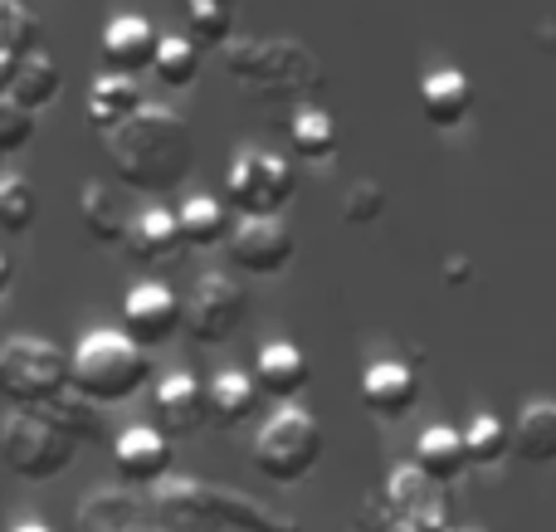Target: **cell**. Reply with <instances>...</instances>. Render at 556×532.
<instances>
[{
	"mask_svg": "<svg viewBox=\"0 0 556 532\" xmlns=\"http://www.w3.org/2000/svg\"><path fill=\"white\" fill-rule=\"evenodd\" d=\"M250 318V289L235 274H205L195 293L181 303V328L191 332L201 347H220Z\"/></svg>",
	"mask_w": 556,
	"mask_h": 532,
	"instance_id": "cell-8",
	"label": "cell"
},
{
	"mask_svg": "<svg viewBox=\"0 0 556 532\" xmlns=\"http://www.w3.org/2000/svg\"><path fill=\"white\" fill-rule=\"evenodd\" d=\"M410 465L420 469L434 489H450L454 479H464L469 459H464L459 430H454V426H430L420 440H415V459H410Z\"/></svg>",
	"mask_w": 556,
	"mask_h": 532,
	"instance_id": "cell-22",
	"label": "cell"
},
{
	"mask_svg": "<svg viewBox=\"0 0 556 532\" xmlns=\"http://www.w3.org/2000/svg\"><path fill=\"white\" fill-rule=\"evenodd\" d=\"M454 532H479V528H454Z\"/></svg>",
	"mask_w": 556,
	"mask_h": 532,
	"instance_id": "cell-41",
	"label": "cell"
},
{
	"mask_svg": "<svg viewBox=\"0 0 556 532\" xmlns=\"http://www.w3.org/2000/svg\"><path fill=\"white\" fill-rule=\"evenodd\" d=\"M59 88H64V74H59V64L45 54V49H35V54L15 59V68H10V84H5V98H10V103H20L25 113H39V107H49L59 98Z\"/></svg>",
	"mask_w": 556,
	"mask_h": 532,
	"instance_id": "cell-21",
	"label": "cell"
},
{
	"mask_svg": "<svg viewBox=\"0 0 556 532\" xmlns=\"http://www.w3.org/2000/svg\"><path fill=\"white\" fill-rule=\"evenodd\" d=\"M176 230H181L186 250H211V244L230 240L235 215H230V205L215 201V195H191V201L176 211Z\"/></svg>",
	"mask_w": 556,
	"mask_h": 532,
	"instance_id": "cell-24",
	"label": "cell"
},
{
	"mask_svg": "<svg viewBox=\"0 0 556 532\" xmlns=\"http://www.w3.org/2000/svg\"><path fill=\"white\" fill-rule=\"evenodd\" d=\"M181 332V303L166 283H132L123 299V338L132 347H162Z\"/></svg>",
	"mask_w": 556,
	"mask_h": 532,
	"instance_id": "cell-12",
	"label": "cell"
},
{
	"mask_svg": "<svg viewBox=\"0 0 556 532\" xmlns=\"http://www.w3.org/2000/svg\"><path fill=\"white\" fill-rule=\"evenodd\" d=\"M205 420H211V410H205V381H195L191 371H172V377H162L152 387V426L166 440L195 435Z\"/></svg>",
	"mask_w": 556,
	"mask_h": 532,
	"instance_id": "cell-13",
	"label": "cell"
},
{
	"mask_svg": "<svg viewBox=\"0 0 556 532\" xmlns=\"http://www.w3.org/2000/svg\"><path fill=\"white\" fill-rule=\"evenodd\" d=\"M39 49V20L20 0H0V68Z\"/></svg>",
	"mask_w": 556,
	"mask_h": 532,
	"instance_id": "cell-34",
	"label": "cell"
},
{
	"mask_svg": "<svg viewBox=\"0 0 556 532\" xmlns=\"http://www.w3.org/2000/svg\"><path fill=\"white\" fill-rule=\"evenodd\" d=\"M362 406L376 420H401L420 406V377L405 362H371L362 371Z\"/></svg>",
	"mask_w": 556,
	"mask_h": 532,
	"instance_id": "cell-16",
	"label": "cell"
},
{
	"mask_svg": "<svg viewBox=\"0 0 556 532\" xmlns=\"http://www.w3.org/2000/svg\"><path fill=\"white\" fill-rule=\"evenodd\" d=\"M142 88H137V78H117V74H98L93 88H88V123L98 127V132H113V127H123L127 117L142 107Z\"/></svg>",
	"mask_w": 556,
	"mask_h": 532,
	"instance_id": "cell-23",
	"label": "cell"
},
{
	"mask_svg": "<svg viewBox=\"0 0 556 532\" xmlns=\"http://www.w3.org/2000/svg\"><path fill=\"white\" fill-rule=\"evenodd\" d=\"M323 459V426L303 406H278L254 435V469L274 484H298Z\"/></svg>",
	"mask_w": 556,
	"mask_h": 532,
	"instance_id": "cell-5",
	"label": "cell"
},
{
	"mask_svg": "<svg viewBox=\"0 0 556 532\" xmlns=\"http://www.w3.org/2000/svg\"><path fill=\"white\" fill-rule=\"evenodd\" d=\"M186 25L195 49H225L235 39V10L230 0H186Z\"/></svg>",
	"mask_w": 556,
	"mask_h": 532,
	"instance_id": "cell-30",
	"label": "cell"
},
{
	"mask_svg": "<svg viewBox=\"0 0 556 532\" xmlns=\"http://www.w3.org/2000/svg\"><path fill=\"white\" fill-rule=\"evenodd\" d=\"M225 250H230V264L240 274H254V279H264V274H278V269H288V264H293V230L283 225V215H264V220H235Z\"/></svg>",
	"mask_w": 556,
	"mask_h": 532,
	"instance_id": "cell-11",
	"label": "cell"
},
{
	"mask_svg": "<svg viewBox=\"0 0 556 532\" xmlns=\"http://www.w3.org/2000/svg\"><path fill=\"white\" fill-rule=\"evenodd\" d=\"M215 518H220V523L244 528V532H303L293 518L274 514V508H264V504H254V498L235 494V489H215Z\"/></svg>",
	"mask_w": 556,
	"mask_h": 532,
	"instance_id": "cell-28",
	"label": "cell"
},
{
	"mask_svg": "<svg viewBox=\"0 0 556 532\" xmlns=\"http://www.w3.org/2000/svg\"><path fill=\"white\" fill-rule=\"evenodd\" d=\"M39 220V195L25 176H5L0 172V230L5 235H25Z\"/></svg>",
	"mask_w": 556,
	"mask_h": 532,
	"instance_id": "cell-35",
	"label": "cell"
},
{
	"mask_svg": "<svg viewBox=\"0 0 556 532\" xmlns=\"http://www.w3.org/2000/svg\"><path fill=\"white\" fill-rule=\"evenodd\" d=\"M459 440H464L469 469H493V465H503V455H508V426H503L493 410H479V416L459 430Z\"/></svg>",
	"mask_w": 556,
	"mask_h": 532,
	"instance_id": "cell-29",
	"label": "cell"
},
{
	"mask_svg": "<svg viewBox=\"0 0 556 532\" xmlns=\"http://www.w3.org/2000/svg\"><path fill=\"white\" fill-rule=\"evenodd\" d=\"M29 137H35V113H25L20 103H10V98L0 93V156L29 147Z\"/></svg>",
	"mask_w": 556,
	"mask_h": 532,
	"instance_id": "cell-36",
	"label": "cell"
},
{
	"mask_svg": "<svg viewBox=\"0 0 556 532\" xmlns=\"http://www.w3.org/2000/svg\"><path fill=\"white\" fill-rule=\"evenodd\" d=\"M108 162L117 166V181L147 195H166L191 176L195 166V137L176 107L142 103L123 127L103 137Z\"/></svg>",
	"mask_w": 556,
	"mask_h": 532,
	"instance_id": "cell-1",
	"label": "cell"
},
{
	"mask_svg": "<svg viewBox=\"0 0 556 532\" xmlns=\"http://www.w3.org/2000/svg\"><path fill=\"white\" fill-rule=\"evenodd\" d=\"M113 469H117V479L132 489L162 484V479L172 474V440L156 426H127L123 435L113 440Z\"/></svg>",
	"mask_w": 556,
	"mask_h": 532,
	"instance_id": "cell-15",
	"label": "cell"
},
{
	"mask_svg": "<svg viewBox=\"0 0 556 532\" xmlns=\"http://www.w3.org/2000/svg\"><path fill=\"white\" fill-rule=\"evenodd\" d=\"M78 532H142V508L127 489H98L78 504Z\"/></svg>",
	"mask_w": 556,
	"mask_h": 532,
	"instance_id": "cell-26",
	"label": "cell"
},
{
	"mask_svg": "<svg viewBox=\"0 0 556 532\" xmlns=\"http://www.w3.org/2000/svg\"><path fill=\"white\" fill-rule=\"evenodd\" d=\"M10 283H15V264H10V254H0V299L10 293Z\"/></svg>",
	"mask_w": 556,
	"mask_h": 532,
	"instance_id": "cell-39",
	"label": "cell"
},
{
	"mask_svg": "<svg viewBox=\"0 0 556 532\" xmlns=\"http://www.w3.org/2000/svg\"><path fill=\"white\" fill-rule=\"evenodd\" d=\"M288 137H293V152L303 162H327L337 152V123L323 107H298L293 123H288Z\"/></svg>",
	"mask_w": 556,
	"mask_h": 532,
	"instance_id": "cell-31",
	"label": "cell"
},
{
	"mask_svg": "<svg viewBox=\"0 0 556 532\" xmlns=\"http://www.w3.org/2000/svg\"><path fill=\"white\" fill-rule=\"evenodd\" d=\"M0 162H5V156H0Z\"/></svg>",
	"mask_w": 556,
	"mask_h": 532,
	"instance_id": "cell-42",
	"label": "cell"
},
{
	"mask_svg": "<svg viewBox=\"0 0 556 532\" xmlns=\"http://www.w3.org/2000/svg\"><path fill=\"white\" fill-rule=\"evenodd\" d=\"M254 391L260 396H274V401H293L303 396V387L313 381V362L298 342H264L254 352Z\"/></svg>",
	"mask_w": 556,
	"mask_h": 532,
	"instance_id": "cell-18",
	"label": "cell"
},
{
	"mask_svg": "<svg viewBox=\"0 0 556 532\" xmlns=\"http://www.w3.org/2000/svg\"><path fill=\"white\" fill-rule=\"evenodd\" d=\"M147 532H220L215 518V489L191 474H166L152 484V504H147Z\"/></svg>",
	"mask_w": 556,
	"mask_h": 532,
	"instance_id": "cell-10",
	"label": "cell"
},
{
	"mask_svg": "<svg viewBox=\"0 0 556 532\" xmlns=\"http://www.w3.org/2000/svg\"><path fill=\"white\" fill-rule=\"evenodd\" d=\"M68 391V352L49 338L0 342V401L10 410H45Z\"/></svg>",
	"mask_w": 556,
	"mask_h": 532,
	"instance_id": "cell-3",
	"label": "cell"
},
{
	"mask_svg": "<svg viewBox=\"0 0 556 532\" xmlns=\"http://www.w3.org/2000/svg\"><path fill=\"white\" fill-rule=\"evenodd\" d=\"M381 215H386V191L381 186L356 181L352 191H346V201H342V220L346 225H371V220H381Z\"/></svg>",
	"mask_w": 556,
	"mask_h": 532,
	"instance_id": "cell-37",
	"label": "cell"
},
{
	"mask_svg": "<svg viewBox=\"0 0 556 532\" xmlns=\"http://www.w3.org/2000/svg\"><path fill=\"white\" fill-rule=\"evenodd\" d=\"M78 215H84L88 240H98V244H123L127 205H123V195H117L108 181H88L84 191H78Z\"/></svg>",
	"mask_w": 556,
	"mask_h": 532,
	"instance_id": "cell-25",
	"label": "cell"
},
{
	"mask_svg": "<svg viewBox=\"0 0 556 532\" xmlns=\"http://www.w3.org/2000/svg\"><path fill=\"white\" fill-rule=\"evenodd\" d=\"M152 74L162 78L166 88L195 84V74H201V49L186 35H162L156 39V54H152Z\"/></svg>",
	"mask_w": 556,
	"mask_h": 532,
	"instance_id": "cell-33",
	"label": "cell"
},
{
	"mask_svg": "<svg viewBox=\"0 0 556 532\" xmlns=\"http://www.w3.org/2000/svg\"><path fill=\"white\" fill-rule=\"evenodd\" d=\"M123 250L132 254L137 264H152V269H162V264L181 259L186 240H181V230H176V215L172 211H162V205H147V211L127 215Z\"/></svg>",
	"mask_w": 556,
	"mask_h": 532,
	"instance_id": "cell-17",
	"label": "cell"
},
{
	"mask_svg": "<svg viewBox=\"0 0 556 532\" xmlns=\"http://www.w3.org/2000/svg\"><path fill=\"white\" fill-rule=\"evenodd\" d=\"M152 381V362L142 347L123 338V332H88L74 352H68V391L93 406H117L132 401L137 391Z\"/></svg>",
	"mask_w": 556,
	"mask_h": 532,
	"instance_id": "cell-2",
	"label": "cell"
},
{
	"mask_svg": "<svg viewBox=\"0 0 556 532\" xmlns=\"http://www.w3.org/2000/svg\"><path fill=\"white\" fill-rule=\"evenodd\" d=\"M254 406H260V391H254V381L244 371H215L205 381V410L220 426H244L254 416Z\"/></svg>",
	"mask_w": 556,
	"mask_h": 532,
	"instance_id": "cell-27",
	"label": "cell"
},
{
	"mask_svg": "<svg viewBox=\"0 0 556 532\" xmlns=\"http://www.w3.org/2000/svg\"><path fill=\"white\" fill-rule=\"evenodd\" d=\"M508 449H518V459H528V465H556V401L552 396L522 401L508 426Z\"/></svg>",
	"mask_w": 556,
	"mask_h": 532,
	"instance_id": "cell-19",
	"label": "cell"
},
{
	"mask_svg": "<svg viewBox=\"0 0 556 532\" xmlns=\"http://www.w3.org/2000/svg\"><path fill=\"white\" fill-rule=\"evenodd\" d=\"M10 532H54V528H49V523H39V518H25V523H15Z\"/></svg>",
	"mask_w": 556,
	"mask_h": 532,
	"instance_id": "cell-40",
	"label": "cell"
},
{
	"mask_svg": "<svg viewBox=\"0 0 556 532\" xmlns=\"http://www.w3.org/2000/svg\"><path fill=\"white\" fill-rule=\"evenodd\" d=\"M156 25L147 15H113L103 25V39H98V54H103V74L117 78H137L152 68L156 54Z\"/></svg>",
	"mask_w": 556,
	"mask_h": 532,
	"instance_id": "cell-14",
	"label": "cell"
},
{
	"mask_svg": "<svg viewBox=\"0 0 556 532\" xmlns=\"http://www.w3.org/2000/svg\"><path fill=\"white\" fill-rule=\"evenodd\" d=\"M376 504L401 532H450V489H434L415 465L391 469Z\"/></svg>",
	"mask_w": 556,
	"mask_h": 532,
	"instance_id": "cell-9",
	"label": "cell"
},
{
	"mask_svg": "<svg viewBox=\"0 0 556 532\" xmlns=\"http://www.w3.org/2000/svg\"><path fill=\"white\" fill-rule=\"evenodd\" d=\"M45 416L54 420L59 430H64L74 445H84V440H98L108 430V420H103V406H93V401H84V396H74V391H64L59 401H49L45 406Z\"/></svg>",
	"mask_w": 556,
	"mask_h": 532,
	"instance_id": "cell-32",
	"label": "cell"
},
{
	"mask_svg": "<svg viewBox=\"0 0 556 532\" xmlns=\"http://www.w3.org/2000/svg\"><path fill=\"white\" fill-rule=\"evenodd\" d=\"M469 274H473V264L464 259V254H450V259H444V279L450 283H469Z\"/></svg>",
	"mask_w": 556,
	"mask_h": 532,
	"instance_id": "cell-38",
	"label": "cell"
},
{
	"mask_svg": "<svg viewBox=\"0 0 556 532\" xmlns=\"http://www.w3.org/2000/svg\"><path fill=\"white\" fill-rule=\"evenodd\" d=\"M78 445L45 416V410H10L5 426H0V459L15 479L25 484H45V479H59L68 465H74Z\"/></svg>",
	"mask_w": 556,
	"mask_h": 532,
	"instance_id": "cell-4",
	"label": "cell"
},
{
	"mask_svg": "<svg viewBox=\"0 0 556 532\" xmlns=\"http://www.w3.org/2000/svg\"><path fill=\"white\" fill-rule=\"evenodd\" d=\"M225 68H230L240 84H264V88H278V84L313 88L317 78H323L317 59L307 54L298 39H230V45H225Z\"/></svg>",
	"mask_w": 556,
	"mask_h": 532,
	"instance_id": "cell-7",
	"label": "cell"
},
{
	"mask_svg": "<svg viewBox=\"0 0 556 532\" xmlns=\"http://www.w3.org/2000/svg\"><path fill=\"white\" fill-rule=\"evenodd\" d=\"M469 107H473V84L459 68H434V74L420 78V113L434 127H459L469 117Z\"/></svg>",
	"mask_w": 556,
	"mask_h": 532,
	"instance_id": "cell-20",
	"label": "cell"
},
{
	"mask_svg": "<svg viewBox=\"0 0 556 532\" xmlns=\"http://www.w3.org/2000/svg\"><path fill=\"white\" fill-rule=\"evenodd\" d=\"M298 191V172L293 162H283L278 152H264V147H240L225 172V205L240 220H264V215H278Z\"/></svg>",
	"mask_w": 556,
	"mask_h": 532,
	"instance_id": "cell-6",
	"label": "cell"
}]
</instances>
